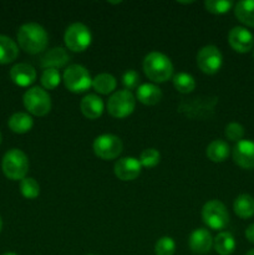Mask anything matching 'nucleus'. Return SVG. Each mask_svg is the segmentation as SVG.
I'll list each match as a JSON object with an SVG mask.
<instances>
[{
    "instance_id": "14",
    "label": "nucleus",
    "mask_w": 254,
    "mask_h": 255,
    "mask_svg": "<svg viewBox=\"0 0 254 255\" xmlns=\"http://www.w3.org/2000/svg\"><path fill=\"white\" fill-rule=\"evenodd\" d=\"M213 247V238L206 228H198L189 236V248L194 254L204 255Z\"/></svg>"
},
{
    "instance_id": "19",
    "label": "nucleus",
    "mask_w": 254,
    "mask_h": 255,
    "mask_svg": "<svg viewBox=\"0 0 254 255\" xmlns=\"http://www.w3.org/2000/svg\"><path fill=\"white\" fill-rule=\"evenodd\" d=\"M206 154L212 162L221 163L228 158L231 154V148H229V144L223 139H214L207 147Z\"/></svg>"
},
{
    "instance_id": "39",
    "label": "nucleus",
    "mask_w": 254,
    "mask_h": 255,
    "mask_svg": "<svg viewBox=\"0 0 254 255\" xmlns=\"http://www.w3.org/2000/svg\"><path fill=\"white\" fill-rule=\"evenodd\" d=\"M253 59H254V50H253Z\"/></svg>"
},
{
    "instance_id": "18",
    "label": "nucleus",
    "mask_w": 254,
    "mask_h": 255,
    "mask_svg": "<svg viewBox=\"0 0 254 255\" xmlns=\"http://www.w3.org/2000/svg\"><path fill=\"white\" fill-rule=\"evenodd\" d=\"M137 100L146 106H153L162 100V91L153 84H142L137 87Z\"/></svg>"
},
{
    "instance_id": "16",
    "label": "nucleus",
    "mask_w": 254,
    "mask_h": 255,
    "mask_svg": "<svg viewBox=\"0 0 254 255\" xmlns=\"http://www.w3.org/2000/svg\"><path fill=\"white\" fill-rule=\"evenodd\" d=\"M80 109H81L82 115L89 120H97L99 117L102 116L105 110V104L102 99L97 95L90 94L86 95L84 99L81 100L80 104Z\"/></svg>"
},
{
    "instance_id": "29",
    "label": "nucleus",
    "mask_w": 254,
    "mask_h": 255,
    "mask_svg": "<svg viewBox=\"0 0 254 255\" xmlns=\"http://www.w3.org/2000/svg\"><path fill=\"white\" fill-rule=\"evenodd\" d=\"M234 6L233 1L229 0H207L204 1V7L208 12L216 15H222L228 12Z\"/></svg>"
},
{
    "instance_id": "9",
    "label": "nucleus",
    "mask_w": 254,
    "mask_h": 255,
    "mask_svg": "<svg viewBox=\"0 0 254 255\" xmlns=\"http://www.w3.org/2000/svg\"><path fill=\"white\" fill-rule=\"evenodd\" d=\"M92 148H94V153L99 158L110 161V159L117 158L121 154L124 143L120 137L111 133H105L95 138Z\"/></svg>"
},
{
    "instance_id": "24",
    "label": "nucleus",
    "mask_w": 254,
    "mask_h": 255,
    "mask_svg": "<svg viewBox=\"0 0 254 255\" xmlns=\"http://www.w3.org/2000/svg\"><path fill=\"white\" fill-rule=\"evenodd\" d=\"M213 247L219 255H231L236 249V239L229 232H221L213 239Z\"/></svg>"
},
{
    "instance_id": "11",
    "label": "nucleus",
    "mask_w": 254,
    "mask_h": 255,
    "mask_svg": "<svg viewBox=\"0 0 254 255\" xmlns=\"http://www.w3.org/2000/svg\"><path fill=\"white\" fill-rule=\"evenodd\" d=\"M228 42L234 51L246 54L253 50L254 35L247 27L234 26L228 34Z\"/></svg>"
},
{
    "instance_id": "36",
    "label": "nucleus",
    "mask_w": 254,
    "mask_h": 255,
    "mask_svg": "<svg viewBox=\"0 0 254 255\" xmlns=\"http://www.w3.org/2000/svg\"><path fill=\"white\" fill-rule=\"evenodd\" d=\"M1 229H2V219L1 217H0V232H1Z\"/></svg>"
},
{
    "instance_id": "2",
    "label": "nucleus",
    "mask_w": 254,
    "mask_h": 255,
    "mask_svg": "<svg viewBox=\"0 0 254 255\" xmlns=\"http://www.w3.org/2000/svg\"><path fill=\"white\" fill-rule=\"evenodd\" d=\"M143 71L151 81L161 84L173 76V64L167 55L152 51L143 60Z\"/></svg>"
},
{
    "instance_id": "33",
    "label": "nucleus",
    "mask_w": 254,
    "mask_h": 255,
    "mask_svg": "<svg viewBox=\"0 0 254 255\" xmlns=\"http://www.w3.org/2000/svg\"><path fill=\"white\" fill-rule=\"evenodd\" d=\"M139 82V75L134 70H128L122 75V85L125 86V90L131 91L137 87Z\"/></svg>"
},
{
    "instance_id": "40",
    "label": "nucleus",
    "mask_w": 254,
    "mask_h": 255,
    "mask_svg": "<svg viewBox=\"0 0 254 255\" xmlns=\"http://www.w3.org/2000/svg\"><path fill=\"white\" fill-rule=\"evenodd\" d=\"M89 255H94V254H89Z\"/></svg>"
},
{
    "instance_id": "7",
    "label": "nucleus",
    "mask_w": 254,
    "mask_h": 255,
    "mask_svg": "<svg viewBox=\"0 0 254 255\" xmlns=\"http://www.w3.org/2000/svg\"><path fill=\"white\" fill-rule=\"evenodd\" d=\"M65 45L74 52H82L91 45L92 34L89 27L82 22H74L64 34Z\"/></svg>"
},
{
    "instance_id": "4",
    "label": "nucleus",
    "mask_w": 254,
    "mask_h": 255,
    "mask_svg": "<svg viewBox=\"0 0 254 255\" xmlns=\"http://www.w3.org/2000/svg\"><path fill=\"white\" fill-rule=\"evenodd\" d=\"M62 81L65 87L74 94H82L92 87V79L86 67L82 65H70L64 71Z\"/></svg>"
},
{
    "instance_id": "10",
    "label": "nucleus",
    "mask_w": 254,
    "mask_h": 255,
    "mask_svg": "<svg viewBox=\"0 0 254 255\" xmlns=\"http://www.w3.org/2000/svg\"><path fill=\"white\" fill-rule=\"evenodd\" d=\"M197 66L203 74L214 75L221 70L223 65V56L219 49L214 45L203 46L197 54Z\"/></svg>"
},
{
    "instance_id": "23",
    "label": "nucleus",
    "mask_w": 254,
    "mask_h": 255,
    "mask_svg": "<svg viewBox=\"0 0 254 255\" xmlns=\"http://www.w3.org/2000/svg\"><path fill=\"white\" fill-rule=\"evenodd\" d=\"M233 211L239 218H252L254 216V198L249 194H241L234 201Z\"/></svg>"
},
{
    "instance_id": "15",
    "label": "nucleus",
    "mask_w": 254,
    "mask_h": 255,
    "mask_svg": "<svg viewBox=\"0 0 254 255\" xmlns=\"http://www.w3.org/2000/svg\"><path fill=\"white\" fill-rule=\"evenodd\" d=\"M10 77L17 86L27 87L34 84L36 80V70L31 65L20 62V64L14 65L10 70Z\"/></svg>"
},
{
    "instance_id": "30",
    "label": "nucleus",
    "mask_w": 254,
    "mask_h": 255,
    "mask_svg": "<svg viewBox=\"0 0 254 255\" xmlns=\"http://www.w3.org/2000/svg\"><path fill=\"white\" fill-rule=\"evenodd\" d=\"M159 161H161V154L154 148L144 149L139 156V163L144 168H153L159 163Z\"/></svg>"
},
{
    "instance_id": "28",
    "label": "nucleus",
    "mask_w": 254,
    "mask_h": 255,
    "mask_svg": "<svg viewBox=\"0 0 254 255\" xmlns=\"http://www.w3.org/2000/svg\"><path fill=\"white\" fill-rule=\"evenodd\" d=\"M61 75H60L59 70L56 69H45L44 72L41 75V81L42 87L45 90H54L56 89L57 86L61 82Z\"/></svg>"
},
{
    "instance_id": "37",
    "label": "nucleus",
    "mask_w": 254,
    "mask_h": 255,
    "mask_svg": "<svg viewBox=\"0 0 254 255\" xmlns=\"http://www.w3.org/2000/svg\"><path fill=\"white\" fill-rule=\"evenodd\" d=\"M2 255H17V254H15V253H5V254H2Z\"/></svg>"
},
{
    "instance_id": "5",
    "label": "nucleus",
    "mask_w": 254,
    "mask_h": 255,
    "mask_svg": "<svg viewBox=\"0 0 254 255\" xmlns=\"http://www.w3.org/2000/svg\"><path fill=\"white\" fill-rule=\"evenodd\" d=\"M25 109L34 116H46L51 110V97L41 87H31L22 96Z\"/></svg>"
},
{
    "instance_id": "3",
    "label": "nucleus",
    "mask_w": 254,
    "mask_h": 255,
    "mask_svg": "<svg viewBox=\"0 0 254 255\" xmlns=\"http://www.w3.org/2000/svg\"><path fill=\"white\" fill-rule=\"evenodd\" d=\"M1 169L5 177L11 181H21L29 171V158L21 149H9L2 157Z\"/></svg>"
},
{
    "instance_id": "34",
    "label": "nucleus",
    "mask_w": 254,
    "mask_h": 255,
    "mask_svg": "<svg viewBox=\"0 0 254 255\" xmlns=\"http://www.w3.org/2000/svg\"><path fill=\"white\" fill-rule=\"evenodd\" d=\"M246 237L251 243L254 244V223L246 229Z\"/></svg>"
},
{
    "instance_id": "20",
    "label": "nucleus",
    "mask_w": 254,
    "mask_h": 255,
    "mask_svg": "<svg viewBox=\"0 0 254 255\" xmlns=\"http://www.w3.org/2000/svg\"><path fill=\"white\" fill-rule=\"evenodd\" d=\"M19 56V47L16 42L9 36L0 35V64H11Z\"/></svg>"
},
{
    "instance_id": "38",
    "label": "nucleus",
    "mask_w": 254,
    "mask_h": 255,
    "mask_svg": "<svg viewBox=\"0 0 254 255\" xmlns=\"http://www.w3.org/2000/svg\"><path fill=\"white\" fill-rule=\"evenodd\" d=\"M0 143H1V133H0Z\"/></svg>"
},
{
    "instance_id": "26",
    "label": "nucleus",
    "mask_w": 254,
    "mask_h": 255,
    "mask_svg": "<svg viewBox=\"0 0 254 255\" xmlns=\"http://www.w3.org/2000/svg\"><path fill=\"white\" fill-rule=\"evenodd\" d=\"M173 86L179 94H191L196 89V80L187 72H179L173 76Z\"/></svg>"
},
{
    "instance_id": "25",
    "label": "nucleus",
    "mask_w": 254,
    "mask_h": 255,
    "mask_svg": "<svg viewBox=\"0 0 254 255\" xmlns=\"http://www.w3.org/2000/svg\"><path fill=\"white\" fill-rule=\"evenodd\" d=\"M116 79L111 74H100L92 79V87L97 94L109 95L116 89Z\"/></svg>"
},
{
    "instance_id": "21",
    "label": "nucleus",
    "mask_w": 254,
    "mask_h": 255,
    "mask_svg": "<svg viewBox=\"0 0 254 255\" xmlns=\"http://www.w3.org/2000/svg\"><path fill=\"white\" fill-rule=\"evenodd\" d=\"M234 15L242 24L254 27V0H242L234 5Z\"/></svg>"
},
{
    "instance_id": "35",
    "label": "nucleus",
    "mask_w": 254,
    "mask_h": 255,
    "mask_svg": "<svg viewBox=\"0 0 254 255\" xmlns=\"http://www.w3.org/2000/svg\"><path fill=\"white\" fill-rule=\"evenodd\" d=\"M246 255H254V249H252V251H249L248 253H247Z\"/></svg>"
},
{
    "instance_id": "8",
    "label": "nucleus",
    "mask_w": 254,
    "mask_h": 255,
    "mask_svg": "<svg viewBox=\"0 0 254 255\" xmlns=\"http://www.w3.org/2000/svg\"><path fill=\"white\" fill-rule=\"evenodd\" d=\"M136 97L131 91L120 90L114 92L107 101V111L115 119H125L134 111Z\"/></svg>"
},
{
    "instance_id": "32",
    "label": "nucleus",
    "mask_w": 254,
    "mask_h": 255,
    "mask_svg": "<svg viewBox=\"0 0 254 255\" xmlns=\"http://www.w3.org/2000/svg\"><path fill=\"white\" fill-rule=\"evenodd\" d=\"M224 134H226V137L229 141L239 142L244 137V127L241 124H238V122H231V124L226 126Z\"/></svg>"
},
{
    "instance_id": "22",
    "label": "nucleus",
    "mask_w": 254,
    "mask_h": 255,
    "mask_svg": "<svg viewBox=\"0 0 254 255\" xmlns=\"http://www.w3.org/2000/svg\"><path fill=\"white\" fill-rule=\"evenodd\" d=\"M9 128L11 129L15 133H26L34 126V120L30 115L25 114V112H16V114L12 115L9 119Z\"/></svg>"
},
{
    "instance_id": "6",
    "label": "nucleus",
    "mask_w": 254,
    "mask_h": 255,
    "mask_svg": "<svg viewBox=\"0 0 254 255\" xmlns=\"http://www.w3.org/2000/svg\"><path fill=\"white\" fill-rule=\"evenodd\" d=\"M202 219L208 228L213 231H223L229 223V213L221 201L207 202L202 208Z\"/></svg>"
},
{
    "instance_id": "12",
    "label": "nucleus",
    "mask_w": 254,
    "mask_h": 255,
    "mask_svg": "<svg viewBox=\"0 0 254 255\" xmlns=\"http://www.w3.org/2000/svg\"><path fill=\"white\" fill-rule=\"evenodd\" d=\"M141 171L142 166L139 163V159L134 158V157H124V158H120L115 163L114 167L115 176L120 181L124 182H129L136 179L141 174Z\"/></svg>"
},
{
    "instance_id": "17",
    "label": "nucleus",
    "mask_w": 254,
    "mask_h": 255,
    "mask_svg": "<svg viewBox=\"0 0 254 255\" xmlns=\"http://www.w3.org/2000/svg\"><path fill=\"white\" fill-rule=\"evenodd\" d=\"M70 61V56L62 47H54L41 57V66L44 69H59Z\"/></svg>"
},
{
    "instance_id": "1",
    "label": "nucleus",
    "mask_w": 254,
    "mask_h": 255,
    "mask_svg": "<svg viewBox=\"0 0 254 255\" xmlns=\"http://www.w3.org/2000/svg\"><path fill=\"white\" fill-rule=\"evenodd\" d=\"M49 42L47 32L41 25L36 22H26L17 30V44L30 55H36L44 51Z\"/></svg>"
},
{
    "instance_id": "13",
    "label": "nucleus",
    "mask_w": 254,
    "mask_h": 255,
    "mask_svg": "<svg viewBox=\"0 0 254 255\" xmlns=\"http://www.w3.org/2000/svg\"><path fill=\"white\" fill-rule=\"evenodd\" d=\"M233 161L241 168L253 169L254 168V142L251 139H242L237 142L232 151Z\"/></svg>"
},
{
    "instance_id": "31",
    "label": "nucleus",
    "mask_w": 254,
    "mask_h": 255,
    "mask_svg": "<svg viewBox=\"0 0 254 255\" xmlns=\"http://www.w3.org/2000/svg\"><path fill=\"white\" fill-rule=\"evenodd\" d=\"M176 252V242L171 237H162L154 246L156 255H173Z\"/></svg>"
},
{
    "instance_id": "27",
    "label": "nucleus",
    "mask_w": 254,
    "mask_h": 255,
    "mask_svg": "<svg viewBox=\"0 0 254 255\" xmlns=\"http://www.w3.org/2000/svg\"><path fill=\"white\" fill-rule=\"evenodd\" d=\"M20 192L26 199H35L40 194V186L31 177H25L20 181Z\"/></svg>"
}]
</instances>
